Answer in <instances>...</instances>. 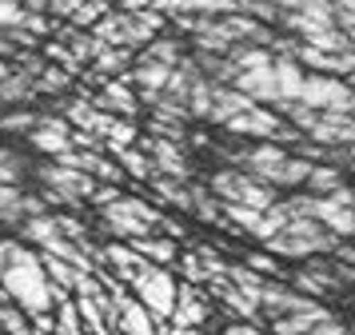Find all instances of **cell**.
<instances>
[{
	"label": "cell",
	"mask_w": 355,
	"mask_h": 335,
	"mask_svg": "<svg viewBox=\"0 0 355 335\" xmlns=\"http://www.w3.org/2000/svg\"><path fill=\"white\" fill-rule=\"evenodd\" d=\"M300 104H307V108H315V112H343V116H352L355 96L347 88V80L307 72L304 84H300Z\"/></svg>",
	"instance_id": "obj_5"
},
{
	"label": "cell",
	"mask_w": 355,
	"mask_h": 335,
	"mask_svg": "<svg viewBox=\"0 0 355 335\" xmlns=\"http://www.w3.org/2000/svg\"><path fill=\"white\" fill-rule=\"evenodd\" d=\"M128 68H132V48H100L88 72H96L104 80H116V76H124Z\"/></svg>",
	"instance_id": "obj_17"
},
{
	"label": "cell",
	"mask_w": 355,
	"mask_h": 335,
	"mask_svg": "<svg viewBox=\"0 0 355 335\" xmlns=\"http://www.w3.org/2000/svg\"><path fill=\"white\" fill-rule=\"evenodd\" d=\"M104 152H108V156H116V164H120V172L124 175H132V180H152V164H148V156L144 152H140V148H136V144H132V148H108V144H104Z\"/></svg>",
	"instance_id": "obj_18"
},
{
	"label": "cell",
	"mask_w": 355,
	"mask_h": 335,
	"mask_svg": "<svg viewBox=\"0 0 355 335\" xmlns=\"http://www.w3.org/2000/svg\"><path fill=\"white\" fill-rule=\"evenodd\" d=\"M172 268H180V275H184L180 284H192V287H208V284H211L208 268H204V259H200L196 252H180Z\"/></svg>",
	"instance_id": "obj_23"
},
{
	"label": "cell",
	"mask_w": 355,
	"mask_h": 335,
	"mask_svg": "<svg viewBox=\"0 0 355 335\" xmlns=\"http://www.w3.org/2000/svg\"><path fill=\"white\" fill-rule=\"evenodd\" d=\"M68 132L72 128L60 120V116H36V128L28 132V144L36 148V156H44V160H60L68 152Z\"/></svg>",
	"instance_id": "obj_9"
},
{
	"label": "cell",
	"mask_w": 355,
	"mask_h": 335,
	"mask_svg": "<svg viewBox=\"0 0 355 335\" xmlns=\"http://www.w3.org/2000/svg\"><path fill=\"white\" fill-rule=\"evenodd\" d=\"M336 243H339L336 232H327L315 220H288L272 239H263L268 255H275V259H295V264H304L311 255H331Z\"/></svg>",
	"instance_id": "obj_2"
},
{
	"label": "cell",
	"mask_w": 355,
	"mask_h": 335,
	"mask_svg": "<svg viewBox=\"0 0 355 335\" xmlns=\"http://www.w3.org/2000/svg\"><path fill=\"white\" fill-rule=\"evenodd\" d=\"M120 4V12H140V8H152L156 0H116Z\"/></svg>",
	"instance_id": "obj_33"
},
{
	"label": "cell",
	"mask_w": 355,
	"mask_h": 335,
	"mask_svg": "<svg viewBox=\"0 0 355 335\" xmlns=\"http://www.w3.org/2000/svg\"><path fill=\"white\" fill-rule=\"evenodd\" d=\"M80 4H84V0H49V12L52 16H64V20H68V16L80 8Z\"/></svg>",
	"instance_id": "obj_32"
},
{
	"label": "cell",
	"mask_w": 355,
	"mask_h": 335,
	"mask_svg": "<svg viewBox=\"0 0 355 335\" xmlns=\"http://www.w3.org/2000/svg\"><path fill=\"white\" fill-rule=\"evenodd\" d=\"M20 8H24V12L44 16V12H49V0H20Z\"/></svg>",
	"instance_id": "obj_34"
},
{
	"label": "cell",
	"mask_w": 355,
	"mask_h": 335,
	"mask_svg": "<svg viewBox=\"0 0 355 335\" xmlns=\"http://www.w3.org/2000/svg\"><path fill=\"white\" fill-rule=\"evenodd\" d=\"M128 248L140 255L144 264H152V268H172L176 255H180L176 243L168 236H156V232H152V236H140V239H128Z\"/></svg>",
	"instance_id": "obj_14"
},
{
	"label": "cell",
	"mask_w": 355,
	"mask_h": 335,
	"mask_svg": "<svg viewBox=\"0 0 355 335\" xmlns=\"http://www.w3.org/2000/svg\"><path fill=\"white\" fill-rule=\"evenodd\" d=\"M208 191L220 204H240V207H252V212H263V207L275 204V191L256 184V180L248 172H240V168H220V172H211Z\"/></svg>",
	"instance_id": "obj_4"
},
{
	"label": "cell",
	"mask_w": 355,
	"mask_h": 335,
	"mask_svg": "<svg viewBox=\"0 0 355 335\" xmlns=\"http://www.w3.org/2000/svg\"><path fill=\"white\" fill-rule=\"evenodd\" d=\"M0 303H4V291H0Z\"/></svg>",
	"instance_id": "obj_36"
},
{
	"label": "cell",
	"mask_w": 355,
	"mask_h": 335,
	"mask_svg": "<svg viewBox=\"0 0 355 335\" xmlns=\"http://www.w3.org/2000/svg\"><path fill=\"white\" fill-rule=\"evenodd\" d=\"M227 88H236V92H243L252 104H279V88H275V72H272V56L268 52H259L252 64H243V68H236V80L227 84Z\"/></svg>",
	"instance_id": "obj_6"
},
{
	"label": "cell",
	"mask_w": 355,
	"mask_h": 335,
	"mask_svg": "<svg viewBox=\"0 0 355 335\" xmlns=\"http://www.w3.org/2000/svg\"><path fill=\"white\" fill-rule=\"evenodd\" d=\"M112 8H116L112 0H84L80 8L68 16V24H72V28H80V32H88V28L100 20V16H108Z\"/></svg>",
	"instance_id": "obj_24"
},
{
	"label": "cell",
	"mask_w": 355,
	"mask_h": 335,
	"mask_svg": "<svg viewBox=\"0 0 355 335\" xmlns=\"http://www.w3.org/2000/svg\"><path fill=\"white\" fill-rule=\"evenodd\" d=\"M120 196H124V191L116 188V184H96V188H92V196H88V200H92V207H108V204H116V200H120Z\"/></svg>",
	"instance_id": "obj_29"
},
{
	"label": "cell",
	"mask_w": 355,
	"mask_h": 335,
	"mask_svg": "<svg viewBox=\"0 0 355 335\" xmlns=\"http://www.w3.org/2000/svg\"><path fill=\"white\" fill-rule=\"evenodd\" d=\"M176 287H180L176 268H152V264H148V268L128 284V291H132V300H136L148 316H152V323L160 327V323H168V319H172Z\"/></svg>",
	"instance_id": "obj_3"
},
{
	"label": "cell",
	"mask_w": 355,
	"mask_h": 335,
	"mask_svg": "<svg viewBox=\"0 0 355 335\" xmlns=\"http://www.w3.org/2000/svg\"><path fill=\"white\" fill-rule=\"evenodd\" d=\"M20 24H24V8H20V0H0V32L20 28Z\"/></svg>",
	"instance_id": "obj_28"
},
{
	"label": "cell",
	"mask_w": 355,
	"mask_h": 335,
	"mask_svg": "<svg viewBox=\"0 0 355 335\" xmlns=\"http://www.w3.org/2000/svg\"><path fill=\"white\" fill-rule=\"evenodd\" d=\"M240 264L248 271H256L263 280H275V284H284L288 280V268H284V259H275L268 252H240Z\"/></svg>",
	"instance_id": "obj_20"
},
{
	"label": "cell",
	"mask_w": 355,
	"mask_h": 335,
	"mask_svg": "<svg viewBox=\"0 0 355 335\" xmlns=\"http://www.w3.org/2000/svg\"><path fill=\"white\" fill-rule=\"evenodd\" d=\"M136 148L148 156V164H152V172H156V175L180 180V184H188V180H192V164H188V156L180 152V144H168V140H152V136H144Z\"/></svg>",
	"instance_id": "obj_7"
},
{
	"label": "cell",
	"mask_w": 355,
	"mask_h": 335,
	"mask_svg": "<svg viewBox=\"0 0 355 335\" xmlns=\"http://www.w3.org/2000/svg\"><path fill=\"white\" fill-rule=\"evenodd\" d=\"M40 56H44V64H56V68H64L68 76H80L84 64L68 52L64 44H56V40H44V48H40Z\"/></svg>",
	"instance_id": "obj_25"
},
{
	"label": "cell",
	"mask_w": 355,
	"mask_h": 335,
	"mask_svg": "<svg viewBox=\"0 0 355 335\" xmlns=\"http://www.w3.org/2000/svg\"><path fill=\"white\" fill-rule=\"evenodd\" d=\"M331 316V307H323V303H315L311 311H300V316H284V319H275L272 323V332L275 335H307L320 319Z\"/></svg>",
	"instance_id": "obj_19"
},
{
	"label": "cell",
	"mask_w": 355,
	"mask_h": 335,
	"mask_svg": "<svg viewBox=\"0 0 355 335\" xmlns=\"http://www.w3.org/2000/svg\"><path fill=\"white\" fill-rule=\"evenodd\" d=\"M307 335H347V323H343V319H339L336 311H331V316L320 319V323H315V327H311Z\"/></svg>",
	"instance_id": "obj_30"
},
{
	"label": "cell",
	"mask_w": 355,
	"mask_h": 335,
	"mask_svg": "<svg viewBox=\"0 0 355 335\" xmlns=\"http://www.w3.org/2000/svg\"><path fill=\"white\" fill-rule=\"evenodd\" d=\"M220 335H263V327L259 323H243V319H227Z\"/></svg>",
	"instance_id": "obj_31"
},
{
	"label": "cell",
	"mask_w": 355,
	"mask_h": 335,
	"mask_svg": "<svg viewBox=\"0 0 355 335\" xmlns=\"http://www.w3.org/2000/svg\"><path fill=\"white\" fill-rule=\"evenodd\" d=\"M0 291H4L8 303H17L24 316L52 311V287L44 280V271H40L36 252L24 248V243H17L12 255L4 259V268H0Z\"/></svg>",
	"instance_id": "obj_1"
},
{
	"label": "cell",
	"mask_w": 355,
	"mask_h": 335,
	"mask_svg": "<svg viewBox=\"0 0 355 335\" xmlns=\"http://www.w3.org/2000/svg\"><path fill=\"white\" fill-rule=\"evenodd\" d=\"M304 188H307V196H336L339 188H347V172H339L331 164H311Z\"/></svg>",
	"instance_id": "obj_15"
},
{
	"label": "cell",
	"mask_w": 355,
	"mask_h": 335,
	"mask_svg": "<svg viewBox=\"0 0 355 335\" xmlns=\"http://www.w3.org/2000/svg\"><path fill=\"white\" fill-rule=\"evenodd\" d=\"M68 88H72V76L64 68H56V64H44L33 76V92H40V96H64Z\"/></svg>",
	"instance_id": "obj_22"
},
{
	"label": "cell",
	"mask_w": 355,
	"mask_h": 335,
	"mask_svg": "<svg viewBox=\"0 0 355 335\" xmlns=\"http://www.w3.org/2000/svg\"><path fill=\"white\" fill-rule=\"evenodd\" d=\"M184 48H188V44H184V40H176V36H152V40L144 44V56H140V60L164 64V68H176V64L188 56Z\"/></svg>",
	"instance_id": "obj_16"
},
{
	"label": "cell",
	"mask_w": 355,
	"mask_h": 335,
	"mask_svg": "<svg viewBox=\"0 0 355 335\" xmlns=\"http://www.w3.org/2000/svg\"><path fill=\"white\" fill-rule=\"evenodd\" d=\"M252 108H256V104L243 92L227 88V84H211V104H208V116H204V120L224 128L227 120H236V116H243V112H252Z\"/></svg>",
	"instance_id": "obj_13"
},
{
	"label": "cell",
	"mask_w": 355,
	"mask_h": 335,
	"mask_svg": "<svg viewBox=\"0 0 355 335\" xmlns=\"http://www.w3.org/2000/svg\"><path fill=\"white\" fill-rule=\"evenodd\" d=\"M307 140L320 144V148H352L355 116H343V112H320V120H315V128L307 132Z\"/></svg>",
	"instance_id": "obj_11"
},
{
	"label": "cell",
	"mask_w": 355,
	"mask_h": 335,
	"mask_svg": "<svg viewBox=\"0 0 355 335\" xmlns=\"http://www.w3.org/2000/svg\"><path fill=\"white\" fill-rule=\"evenodd\" d=\"M36 112H4L0 116V132H33Z\"/></svg>",
	"instance_id": "obj_27"
},
{
	"label": "cell",
	"mask_w": 355,
	"mask_h": 335,
	"mask_svg": "<svg viewBox=\"0 0 355 335\" xmlns=\"http://www.w3.org/2000/svg\"><path fill=\"white\" fill-rule=\"evenodd\" d=\"M284 120L275 116L272 108H252V112H243V116H236V120H227L224 124V132H232V136H256V140H268V144H275V136L284 132Z\"/></svg>",
	"instance_id": "obj_10"
},
{
	"label": "cell",
	"mask_w": 355,
	"mask_h": 335,
	"mask_svg": "<svg viewBox=\"0 0 355 335\" xmlns=\"http://www.w3.org/2000/svg\"><path fill=\"white\" fill-rule=\"evenodd\" d=\"M188 12L192 16H236L240 12V0H188Z\"/></svg>",
	"instance_id": "obj_26"
},
{
	"label": "cell",
	"mask_w": 355,
	"mask_h": 335,
	"mask_svg": "<svg viewBox=\"0 0 355 335\" xmlns=\"http://www.w3.org/2000/svg\"><path fill=\"white\" fill-rule=\"evenodd\" d=\"M33 76L28 72H20V68H12L8 76L0 80V104H28L33 100Z\"/></svg>",
	"instance_id": "obj_21"
},
{
	"label": "cell",
	"mask_w": 355,
	"mask_h": 335,
	"mask_svg": "<svg viewBox=\"0 0 355 335\" xmlns=\"http://www.w3.org/2000/svg\"><path fill=\"white\" fill-rule=\"evenodd\" d=\"M92 108L108 112V116H116V120H136L140 100H136V92H132L124 80H104L100 92L92 96Z\"/></svg>",
	"instance_id": "obj_12"
},
{
	"label": "cell",
	"mask_w": 355,
	"mask_h": 335,
	"mask_svg": "<svg viewBox=\"0 0 355 335\" xmlns=\"http://www.w3.org/2000/svg\"><path fill=\"white\" fill-rule=\"evenodd\" d=\"M8 72H12V64H8V60H0V80L8 76Z\"/></svg>",
	"instance_id": "obj_35"
},
{
	"label": "cell",
	"mask_w": 355,
	"mask_h": 335,
	"mask_svg": "<svg viewBox=\"0 0 355 335\" xmlns=\"http://www.w3.org/2000/svg\"><path fill=\"white\" fill-rule=\"evenodd\" d=\"M208 316H211V300L204 295V287L180 284L168 327H204V323H208Z\"/></svg>",
	"instance_id": "obj_8"
}]
</instances>
